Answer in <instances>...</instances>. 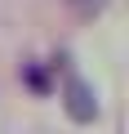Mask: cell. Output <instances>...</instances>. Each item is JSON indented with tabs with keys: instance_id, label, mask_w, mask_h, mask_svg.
<instances>
[{
	"instance_id": "obj_1",
	"label": "cell",
	"mask_w": 129,
	"mask_h": 134,
	"mask_svg": "<svg viewBox=\"0 0 129 134\" xmlns=\"http://www.w3.org/2000/svg\"><path fill=\"white\" fill-rule=\"evenodd\" d=\"M62 107H67V116L76 125H89L98 121V94L85 76H67V85H62Z\"/></svg>"
},
{
	"instance_id": "obj_2",
	"label": "cell",
	"mask_w": 129,
	"mask_h": 134,
	"mask_svg": "<svg viewBox=\"0 0 129 134\" xmlns=\"http://www.w3.org/2000/svg\"><path fill=\"white\" fill-rule=\"evenodd\" d=\"M67 5H71V14H76V18H98L107 0H67Z\"/></svg>"
},
{
	"instance_id": "obj_3",
	"label": "cell",
	"mask_w": 129,
	"mask_h": 134,
	"mask_svg": "<svg viewBox=\"0 0 129 134\" xmlns=\"http://www.w3.org/2000/svg\"><path fill=\"white\" fill-rule=\"evenodd\" d=\"M22 81H27V85H31L36 94H45V90H49V81H45V72H40L36 63H31V67H22Z\"/></svg>"
}]
</instances>
